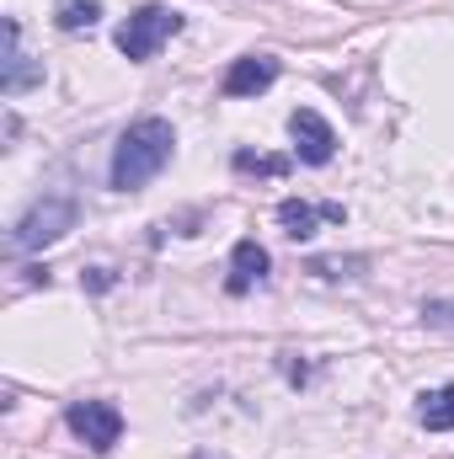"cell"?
I'll use <instances>...</instances> for the list:
<instances>
[{
  "mask_svg": "<svg viewBox=\"0 0 454 459\" xmlns=\"http://www.w3.org/2000/svg\"><path fill=\"white\" fill-rule=\"evenodd\" d=\"M65 422H70V433H75L81 444H92L97 455L118 449V438H123V411H118L113 401H75V406L65 411Z\"/></svg>",
  "mask_w": 454,
  "mask_h": 459,
  "instance_id": "277c9868",
  "label": "cell"
},
{
  "mask_svg": "<svg viewBox=\"0 0 454 459\" xmlns=\"http://www.w3.org/2000/svg\"><path fill=\"white\" fill-rule=\"evenodd\" d=\"M423 321H428V326H450L454 332V299H428V305H423Z\"/></svg>",
  "mask_w": 454,
  "mask_h": 459,
  "instance_id": "4fadbf2b",
  "label": "cell"
},
{
  "mask_svg": "<svg viewBox=\"0 0 454 459\" xmlns=\"http://www.w3.org/2000/svg\"><path fill=\"white\" fill-rule=\"evenodd\" d=\"M235 171H240V177H284L289 160H284V155H251V150H240V155H235Z\"/></svg>",
  "mask_w": 454,
  "mask_h": 459,
  "instance_id": "7c38bea8",
  "label": "cell"
},
{
  "mask_svg": "<svg viewBox=\"0 0 454 459\" xmlns=\"http://www.w3.org/2000/svg\"><path fill=\"white\" fill-rule=\"evenodd\" d=\"M417 422H423L428 433H450V428H454V385L433 390V395H423V406H417Z\"/></svg>",
  "mask_w": 454,
  "mask_h": 459,
  "instance_id": "30bf717a",
  "label": "cell"
},
{
  "mask_svg": "<svg viewBox=\"0 0 454 459\" xmlns=\"http://www.w3.org/2000/svg\"><path fill=\"white\" fill-rule=\"evenodd\" d=\"M171 32H182V16H177L171 5H139V11L118 27V54L139 65V59H150Z\"/></svg>",
  "mask_w": 454,
  "mask_h": 459,
  "instance_id": "3957f363",
  "label": "cell"
},
{
  "mask_svg": "<svg viewBox=\"0 0 454 459\" xmlns=\"http://www.w3.org/2000/svg\"><path fill=\"white\" fill-rule=\"evenodd\" d=\"M273 81H278V59L246 54V59H235L225 70V97H257V91H267Z\"/></svg>",
  "mask_w": 454,
  "mask_h": 459,
  "instance_id": "52a82bcc",
  "label": "cell"
},
{
  "mask_svg": "<svg viewBox=\"0 0 454 459\" xmlns=\"http://www.w3.org/2000/svg\"><path fill=\"white\" fill-rule=\"evenodd\" d=\"M43 81V70L22 54V27L16 22H5V59H0V91L5 97H22L27 86H38Z\"/></svg>",
  "mask_w": 454,
  "mask_h": 459,
  "instance_id": "8992f818",
  "label": "cell"
},
{
  "mask_svg": "<svg viewBox=\"0 0 454 459\" xmlns=\"http://www.w3.org/2000/svg\"><path fill=\"white\" fill-rule=\"evenodd\" d=\"M54 22H59L65 32L97 27V22H102V0H54Z\"/></svg>",
  "mask_w": 454,
  "mask_h": 459,
  "instance_id": "8fae6325",
  "label": "cell"
},
{
  "mask_svg": "<svg viewBox=\"0 0 454 459\" xmlns=\"http://www.w3.org/2000/svg\"><path fill=\"white\" fill-rule=\"evenodd\" d=\"M278 225L289 230L294 240L316 235V225H342V204H300V198H284L278 204Z\"/></svg>",
  "mask_w": 454,
  "mask_h": 459,
  "instance_id": "ba28073f",
  "label": "cell"
},
{
  "mask_svg": "<svg viewBox=\"0 0 454 459\" xmlns=\"http://www.w3.org/2000/svg\"><path fill=\"white\" fill-rule=\"evenodd\" d=\"M289 134H294V155L305 166H327L337 155V128L316 113V108H300V113L289 117Z\"/></svg>",
  "mask_w": 454,
  "mask_h": 459,
  "instance_id": "5b68a950",
  "label": "cell"
},
{
  "mask_svg": "<svg viewBox=\"0 0 454 459\" xmlns=\"http://www.w3.org/2000/svg\"><path fill=\"white\" fill-rule=\"evenodd\" d=\"M171 150H177V134H171L166 117H134L113 150V187L118 193H139L150 177L166 171Z\"/></svg>",
  "mask_w": 454,
  "mask_h": 459,
  "instance_id": "6da1fadb",
  "label": "cell"
},
{
  "mask_svg": "<svg viewBox=\"0 0 454 459\" xmlns=\"http://www.w3.org/2000/svg\"><path fill=\"white\" fill-rule=\"evenodd\" d=\"M75 230V198L70 193H48V198H38L16 225H11V251L16 256H27V251H43V246H54V240H65Z\"/></svg>",
  "mask_w": 454,
  "mask_h": 459,
  "instance_id": "7a4b0ae2",
  "label": "cell"
},
{
  "mask_svg": "<svg viewBox=\"0 0 454 459\" xmlns=\"http://www.w3.org/2000/svg\"><path fill=\"white\" fill-rule=\"evenodd\" d=\"M262 278H267V251L257 240H235V251H230V294H246Z\"/></svg>",
  "mask_w": 454,
  "mask_h": 459,
  "instance_id": "9c48e42d",
  "label": "cell"
}]
</instances>
